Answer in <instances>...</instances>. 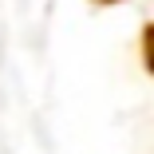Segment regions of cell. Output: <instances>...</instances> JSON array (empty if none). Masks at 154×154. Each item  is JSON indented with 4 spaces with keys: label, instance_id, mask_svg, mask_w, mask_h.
<instances>
[{
    "label": "cell",
    "instance_id": "1",
    "mask_svg": "<svg viewBox=\"0 0 154 154\" xmlns=\"http://www.w3.org/2000/svg\"><path fill=\"white\" fill-rule=\"evenodd\" d=\"M95 4H115V0H95Z\"/></svg>",
    "mask_w": 154,
    "mask_h": 154
}]
</instances>
